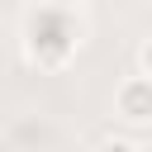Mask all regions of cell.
<instances>
[{
    "label": "cell",
    "instance_id": "cell-4",
    "mask_svg": "<svg viewBox=\"0 0 152 152\" xmlns=\"http://www.w3.org/2000/svg\"><path fill=\"white\" fill-rule=\"evenodd\" d=\"M138 76H152V43L138 48Z\"/></svg>",
    "mask_w": 152,
    "mask_h": 152
},
{
    "label": "cell",
    "instance_id": "cell-3",
    "mask_svg": "<svg viewBox=\"0 0 152 152\" xmlns=\"http://www.w3.org/2000/svg\"><path fill=\"white\" fill-rule=\"evenodd\" d=\"M95 152H142V142L138 138H104Z\"/></svg>",
    "mask_w": 152,
    "mask_h": 152
},
{
    "label": "cell",
    "instance_id": "cell-2",
    "mask_svg": "<svg viewBox=\"0 0 152 152\" xmlns=\"http://www.w3.org/2000/svg\"><path fill=\"white\" fill-rule=\"evenodd\" d=\"M114 119L119 124H128V128H147L152 124V76H124L119 81V90H114Z\"/></svg>",
    "mask_w": 152,
    "mask_h": 152
},
{
    "label": "cell",
    "instance_id": "cell-1",
    "mask_svg": "<svg viewBox=\"0 0 152 152\" xmlns=\"http://www.w3.org/2000/svg\"><path fill=\"white\" fill-rule=\"evenodd\" d=\"M86 48V19L62 5V0H38L24 14L19 28V52L33 71H66L76 62V52Z\"/></svg>",
    "mask_w": 152,
    "mask_h": 152
}]
</instances>
